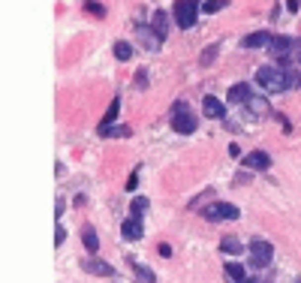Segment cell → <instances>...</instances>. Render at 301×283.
<instances>
[{"mask_svg":"<svg viewBox=\"0 0 301 283\" xmlns=\"http://www.w3.org/2000/svg\"><path fill=\"white\" fill-rule=\"evenodd\" d=\"M256 85H262L268 94H283V91L301 85V75H298L292 66H286V63H277V66H259Z\"/></svg>","mask_w":301,"mask_h":283,"instance_id":"1","label":"cell"},{"mask_svg":"<svg viewBox=\"0 0 301 283\" xmlns=\"http://www.w3.org/2000/svg\"><path fill=\"white\" fill-rule=\"evenodd\" d=\"M199 6H202V0H175V9H172L175 24L181 30H190L199 18Z\"/></svg>","mask_w":301,"mask_h":283,"instance_id":"2","label":"cell"},{"mask_svg":"<svg viewBox=\"0 0 301 283\" xmlns=\"http://www.w3.org/2000/svg\"><path fill=\"white\" fill-rule=\"evenodd\" d=\"M169 124H172V130H175V133L190 136V133H196V114H190L187 103H175V106H172V117H169Z\"/></svg>","mask_w":301,"mask_h":283,"instance_id":"3","label":"cell"},{"mask_svg":"<svg viewBox=\"0 0 301 283\" xmlns=\"http://www.w3.org/2000/svg\"><path fill=\"white\" fill-rule=\"evenodd\" d=\"M268 52H271L280 63H286V66H289V55L298 60V39H289V36H274L271 43H268Z\"/></svg>","mask_w":301,"mask_h":283,"instance_id":"4","label":"cell"},{"mask_svg":"<svg viewBox=\"0 0 301 283\" xmlns=\"http://www.w3.org/2000/svg\"><path fill=\"white\" fill-rule=\"evenodd\" d=\"M202 217L211 220V223H217V220H238L241 211H238V205H232V202H214V205L202 208Z\"/></svg>","mask_w":301,"mask_h":283,"instance_id":"5","label":"cell"},{"mask_svg":"<svg viewBox=\"0 0 301 283\" xmlns=\"http://www.w3.org/2000/svg\"><path fill=\"white\" fill-rule=\"evenodd\" d=\"M247 250H250V262L259 265V268H265L274 259V247H271V241H265V238H253L247 244Z\"/></svg>","mask_w":301,"mask_h":283,"instance_id":"6","label":"cell"},{"mask_svg":"<svg viewBox=\"0 0 301 283\" xmlns=\"http://www.w3.org/2000/svg\"><path fill=\"white\" fill-rule=\"evenodd\" d=\"M244 166L253 169V172H265V169H271V157H268L265 151H250V154L244 157Z\"/></svg>","mask_w":301,"mask_h":283,"instance_id":"7","label":"cell"},{"mask_svg":"<svg viewBox=\"0 0 301 283\" xmlns=\"http://www.w3.org/2000/svg\"><path fill=\"white\" fill-rule=\"evenodd\" d=\"M127 265L133 268V274H136V283H157V274L150 271L148 265H142L136 256H127Z\"/></svg>","mask_w":301,"mask_h":283,"instance_id":"8","label":"cell"},{"mask_svg":"<svg viewBox=\"0 0 301 283\" xmlns=\"http://www.w3.org/2000/svg\"><path fill=\"white\" fill-rule=\"evenodd\" d=\"M121 235H124L127 241H139V238L145 235V229H142V220H136V217H127V220H124V226H121Z\"/></svg>","mask_w":301,"mask_h":283,"instance_id":"9","label":"cell"},{"mask_svg":"<svg viewBox=\"0 0 301 283\" xmlns=\"http://www.w3.org/2000/svg\"><path fill=\"white\" fill-rule=\"evenodd\" d=\"M271 39H274L271 33H265V30H259V33H247V36L241 39V46H244V49H262V46H268Z\"/></svg>","mask_w":301,"mask_h":283,"instance_id":"10","label":"cell"},{"mask_svg":"<svg viewBox=\"0 0 301 283\" xmlns=\"http://www.w3.org/2000/svg\"><path fill=\"white\" fill-rule=\"evenodd\" d=\"M202 112H205L208 117H214V120H220V117L226 114V109H223V103H220L217 97H211V94H208V97L202 100Z\"/></svg>","mask_w":301,"mask_h":283,"instance_id":"11","label":"cell"},{"mask_svg":"<svg viewBox=\"0 0 301 283\" xmlns=\"http://www.w3.org/2000/svg\"><path fill=\"white\" fill-rule=\"evenodd\" d=\"M139 36H142V46L148 49V52H160V43H163V39L157 36V30H148L145 24L139 27Z\"/></svg>","mask_w":301,"mask_h":283,"instance_id":"12","label":"cell"},{"mask_svg":"<svg viewBox=\"0 0 301 283\" xmlns=\"http://www.w3.org/2000/svg\"><path fill=\"white\" fill-rule=\"evenodd\" d=\"M82 268L91 271V274H100V277H111V274H115V268H111L108 262H100V259H85Z\"/></svg>","mask_w":301,"mask_h":283,"instance_id":"13","label":"cell"},{"mask_svg":"<svg viewBox=\"0 0 301 283\" xmlns=\"http://www.w3.org/2000/svg\"><path fill=\"white\" fill-rule=\"evenodd\" d=\"M220 250H223V253H229V256H238V253H244L247 247L241 244V241H238L235 235H226V238L220 241Z\"/></svg>","mask_w":301,"mask_h":283,"instance_id":"14","label":"cell"},{"mask_svg":"<svg viewBox=\"0 0 301 283\" xmlns=\"http://www.w3.org/2000/svg\"><path fill=\"white\" fill-rule=\"evenodd\" d=\"M82 244L88 247V253H97V250H100V235H97L94 226H85V229H82Z\"/></svg>","mask_w":301,"mask_h":283,"instance_id":"15","label":"cell"},{"mask_svg":"<svg viewBox=\"0 0 301 283\" xmlns=\"http://www.w3.org/2000/svg\"><path fill=\"white\" fill-rule=\"evenodd\" d=\"M250 97H253V91H250V85H244V82H238V85L229 91V103H241V106H247Z\"/></svg>","mask_w":301,"mask_h":283,"instance_id":"16","label":"cell"},{"mask_svg":"<svg viewBox=\"0 0 301 283\" xmlns=\"http://www.w3.org/2000/svg\"><path fill=\"white\" fill-rule=\"evenodd\" d=\"M150 27L157 30V36L160 39H166V30H169V15L160 9V12H154V18H150Z\"/></svg>","mask_w":301,"mask_h":283,"instance_id":"17","label":"cell"},{"mask_svg":"<svg viewBox=\"0 0 301 283\" xmlns=\"http://www.w3.org/2000/svg\"><path fill=\"white\" fill-rule=\"evenodd\" d=\"M148 208H150V199H145V196H136V199H133V205H130V217L142 220Z\"/></svg>","mask_w":301,"mask_h":283,"instance_id":"18","label":"cell"},{"mask_svg":"<svg viewBox=\"0 0 301 283\" xmlns=\"http://www.w3.org/2000/svg\"><path fill=\"white\" fill-rule=\"evenodd\" d=\"M118 109H121V97H115V100L108 103V109H105V114H102V124H100V127H111V124H115Z\"/></svg>","mask_w":301,"mask_h":283,"instance_id":"19","label":"cell"},{"mask_svg":"<svg viewBox=\"0 0 301 283\" xmlns=\"http://www.w3.org/2000/svg\"><path fill=\"white\" fill-rule=\"evenodd\" d=\"M217 55H220V43H211V46L199 55V66H211V63L217 60Z\"/></svg>","mask_w":301,"mask_h":283,"instance_id":"20","label":"cell"},{"mask_svg":"<svg viewBox=\"0 0 301 283\" xmlns=\"http://www.w3.org/2000/svg\"><path fill=\"white\" fill-rule=\"evenodd\" d=\"M97 133H100L102 139H108V136H121V139H124V136H130L133 130L124 124V127H97Z\"/></svg>","mask_w":301,"mask_h":283,"instance_id":"21","label":"cell"},{"mask_svg":"<svg viewBox=\"0 0 301 283\" xmlns=\"http://www.w3.org/2000/svg\"><path fill=\"white\" fill-rule=\"evenodd\" d=\"M247 109L256 112V114H271V112H268V103L262 100V97H250V100H247Z\"/></svg>","mask_w":301,"mask_h":283,"instance_id":"22","label":"cell"},{"mask_svg":"<svg viewBox=\"0 0 301 283\" xmlns=\"http://www.w3.org/2000/svg\"><path fill=\"white\" fill-rule=\"evenodd\" d=\"M226 274H229L232 280H241V277H247V268L241 262H226Z\"/></svg>","mask_w":301,"mask_h":283,"instance_id":"23","label":"cell"},{"mask_svg":"<svg viewBox=\"0 0 301 283\" xmlns=\"http://www.w3.org/2000/svg\"><path fill=\"white\" fill-rule=\"evenodd\" d=\"M226 3H229V0H205V3H202V12H205V15H214V12H220Z\"/></svg>","mask_w":301,"mask_h":283,"instance_id":"24","label":"cell"},{"mask_svg":"<svg viewBox=\"0 0 301 283\" xmlns=\"http://www.w3.org/2000/svg\"><path fill=\"white\" fill-rule=\"evenodd\" d=\"M115 57L118 60H130L133 57V46L130 43H115Z\"/></svg>","mask_w":301,"mask_h":283,"instance_id":"25","label":"cell"},{"mask_svg":"<svg viewBox=\"0 0 301 283\" xmlns=\"http://www.w3.org/2000/svg\"><path fill=\"white\" fill-rule=\"evenodd\" d=\"M85 12H91L97 18H105V6L102 3H94V0H88V3H85Z\"/></svg>","mask_w":301,"mask_h":283,"instance_id":"26","label":"cell"},{"mask_svg":"<svg viewBox=\"0 0 301 283\" xmlns=\"http://www.w3.org/2000/svg\"><path fill=\"white\" fill-rule=\"evenodd\" d=\"M136 85H139V91H145V88H148V72H145V69H139V72H136Z\"/></svg>","mask_w":301,"mask_h":283,"instance_id":"27","label":"cell"},{"mask_svg":"<svg viewBox=\"0 0 301 283\" xmlns=\"http://www.w3.org/2000/svg\"><path fill=\"white\" fill-rule=\"evenodd\" d=\"M63 238H66V232L57 226V229H54V247H60V244H63Z\"/></svg>","mask_w":301,"mask_h":283,"instance_id":"28","label":"cell"},{"mask_svg":"<svg viewBox=\"0 0 301 283\" xmlns=\"http://www.w3.org/2000/svg\"><path fill=\"white\" fill-rule=\"evenodd\" d=\"M136 184H139V172H133V175H130V181H127V190H136Z\"/></svg>","mask_w":301,"mask_h":283,"instance_id":"29","label":"cell"},{"mask_svg":"<svg viewBox=\"0 0 301 283\" xmlns=\"http://www.w3.org/2000/svg\"><path fill=\"white\" fill-rule=\"evenodd\" d=\"M298 6H301V0H286V9L289 12H298Z\"/></svg>","mask_w":301,"mask_h":283,"instance_id":"30","label":"cell"},{"mask_svg":"<svg viewBox=\"0 0 301 283\" xmlns=\"http://www.w3.org/2000/svg\"><path fill=\"white\" fill-rule=\"evenodd\" d=\"M63 214V199H57V205H54V217H60Z\"/></svg>","mask_w":301,"mask_h":283,"instance_id":"31","label":"cell"},{"mask_svg":"<svg viewBox=\"0 0 301 283\" xmlns=\"http://www.w3.org/2000/svg\"><path fill=\"white\" fill-rule=\"evenodd\" d=\"M232 283H256L253 277H241V280H232Z\"/></svg>","mask_w":301,"mask_h":283,"instance_id":"32","label":"cell"}]
</instances>
